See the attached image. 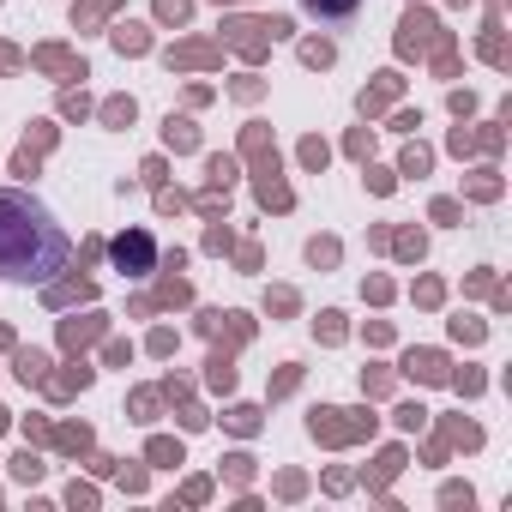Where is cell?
<instances>
[{
    "instance_id": "obj_1",
    "label": "cell",
    "mask_w": 512,
    "mask_h": 512,
    "mask_svg": "<svg viewBox=\"0 0 512 512\" xmlns=\"http://www.w3.org/2000/svg\"><path fill=\"white\" fill-rule=\"evenodd\" d=\"M61 260H67L61 223L25 193H0V272L7 278H49Z\"/></svg>"
},
{
    "instance_id": "obj_2",
    "label": "cell",
    "mask_w": 512,
    "mask_h": 512,
    "mask_svg": "<svg viewBox=\"0 0 512 512\" xmlns=\"http://www.w3.org/2000/svg\"><path fill=\"white\" fill-rule=\"evenodd\" d=\"M308 7H314V13H320V7H326V13H338V19H344V13H350V7H356V0H308Z\"/></svg>"
}]
</instances>
